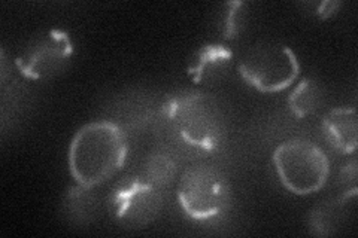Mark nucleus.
<instances>
[{"label":"nucleus","mask_w":358,"mask_h":238,"mask_svg":"<svg viewBox=\"0 0 358 238\" xmlns=\"http://www.w3.org/2000/svg\"><path fill=\"white\" fill-rule=\"evenodd\" d=\"M272 160L282 186L294 195L317 194L326 186L330 161L320 146L303 139H291L279 144Z\"/></svg>","instance_id":"obj_3"},{"label":"nucleus","mask_w":358,"mask_h":238,"mask_svg":"<svg viewBox=\"0 0 358 238\" xmlns=\"http://www.w3.org/2000/svg\"><path fill=\"white\" fill-rule=\"evenodd\" d=\"M112 218L126 228H145L152 223L163 209V195L159 186L148 179L127 177L109 195Z\"/></svg>","instance_id":"obj_7"},{"label":"nucleus","mask_w":358,"mask_h":238,"mask_svg":"<svg viewBox=\"0 0 358 238\" xmlns=\"http://www.w3.org/2000/svg\"><path fill=\"white\" fill-rule=\"evenodd\" d=\"M233 52L221 43L200 47L187 66V75L197 85H215L229 75Z\"/></svg>","instance_id":"obj_8"},{"label":"nucleus","mask_w":358,"mask_h":238,"mask_svg":"<svg viewBox=\"0 0 358 238\" xmlns=\"http://www.w3.org/2000/svg\"><path fill=\"white\" fill-rule=\"evenodd\" d=\"M296 52L281 42H262L243 54L238 70L243 81L257 91L281 93L300 75Z\"/></svg>","instance_id":"obj_4"},{"label":"nucleus","mask_w":358,"mask_h":238,"mask_svg":"<svg viewBox=\"0 0 358 238\" xmlns=\"http://www.w3.org/2000/svg\"><path fill=\"white\" fill-rule=\"evenodd\" d=\"M357 186H352L333 201L321 204L309 213V231L313 235L330 237L342 228L346 221V214L350 213V206L355 201Z\"/></svg>","instance_id":"obj_10"},{"label":"nucleus","mask_w":358,"mask_h":238,"mask_svg":"<svg viewBox=\"0 0 358 238\" xmlns=\"http://www.w3.org/2000/svg\"><path fill=\"white\" fill-rule=\"evenodd\" d=\"M176 164L173 158L166 152H155L147 161V179L157 186L169 185L175 179Z\"/></svg>","instance_id":"obj_13"},{"label":"nucleus","mask_w":358,"mask_h":238,"mask_svg":"<svg viewBox=\"0 0 358 238\" xmlns=\"http://www.w3.org/2000/svg\"><path fill=\"white\" fill-rule=\"evenodd\" d=\"M246 22V3L245 2H229L226 3V10H224L222 21H221V31L224 39L234 40L239 38Z\"/></svg>","instance_id":"obj_14"},{"label":"nucleus","mask_w":358,"mask_h":238,"mask_svg":"<svg viewBox=\"0 0 358 238\" xmlns=\"http://www.w3.org/2000/svg\"><path fill=\"white\" fill-rule=\"evenodd\" d=\"M96 194L93 188L76 184L66 192L63 200V213L71 223L85 225L96 213Z\"/></svg>","instance_id":"obj_11"},{"label":"nucleus","mask_w":358,"mask_h":238,"mask_svg":"<svg viewBox=\"0 0 358 238\" xmlns=\"http://www.w3.org/2000/svg\"><path fill=\"white\" fill-rule=\"evenodd\" d=\"M230 200L229 180L215 167L193 165L179 180L178 202L192 221H217L229 210Z\"/></svg>","instance_id":"obj_5"},{"label":"nucleus","mask_w":358,"mask_h":238,"mask_svg":"<svg viewBox=\"0 0 358 238\" xmlns=\"http://www.w3.org/2000/svg\"><path fill=\"white\" fill-rule=\"evenodd\" d=\"M341 177H342V182L343 184H348V182L354 184L355 182V179H357V163H355V160L343 167Z\"/></svg>","instance_id":"obj_16"},{"label":"nucleus","mask_w":358,"mask_h":238,"mask_svg":"<svg viewBox=\"0 0 358 238\" xmlns=\"http://www.w3.org/2000/svg\"><path fill=\"white\" fill-rule=\"evenodd\" d=\"M329 142L342 154H354L358 143V115L355 107H334L322 118Z\"/></svg>","instance_id":"obj_9"},{"label":"nucleus","mask_w":358,"mask_h":238,"mask_svg":"<svg viewBox=\"0 0 358 238\" xmlns=\"http://www.w3.org/2000/svg\"><path fill=\"white\" fill-rule=\"evenodd\" d=\"M75 45L71 35L60 29L36 33L22 47L15 66L22 76L33 81H47L69 66Z\"/></svg>","instance_id":"obj_6"},{"label":"nucleus","mask_w":358,"mask_h":238,"mask_svg":"<svg viewBox=\"0 0 358 238\" xmlns=\"http://www.w3.org/2000/svg\"><path fill=\"white\" fill-rule=\"evenodd\" d=\"M163 113L189 146L205 152L218 149L224 137V118L218 101L210 94L181 93L167 100Z\"/></svg>","instance_id":"obj_2"},{"label":"nucleus","mask_w":358,"mask_h":238,"mask_svg":"<svg viewBox=\"0 0 358 238\" xmlns=\"http://www.w3.org/2000/svg\"><path fill=\"white\" fill-rule=\"evenodd\" d=\"M291 113L299 119H303L315 113L322 105V88L312 77H303L294 87L287 98Z\"/></svg>","instance_id":"obj_12"},{"label":"nucleus","mask_w":358,"mask_h":238,"mask_svg":"<svg viewBox=\"0 0 358 238\" xmlns=\"http://www.w3.org/2000/svg\"><path fill=\"white\" fill-rule=\"evenodd\" d=\"M341 6H342V3L338 2V0H336V2H330V0L329 2H320V3H317L315 15H318L322 20H327L338 13Z\"/></svg>","instance_id":"obj_15"},{"label":"nucleus","mask_w":358,"mask_h":238,"mask_svg":"<svg viewBox=\"0 0 358 238\" xmlns=\"http://www.w3.org/2000/svg\"><path fill=\"white\" fill-rule=\"evenodd\" d=\"M127 135L112 121L88 122L78 130L67 149V165L76 184L94 188L124 167Z\"/></svg>","instance_id":"obj_1"}]
</instances>
